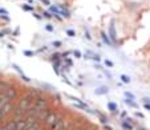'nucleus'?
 I'll return each mask as SVG.
<instances>
[{"instance_id": "1", "label": "nucleus", "mask_w": 150, "mask_h": 130, "mask_svg": "<svg viewBox=\"0 0 150 130\" xmlns=\"http://www.w3.org/2000/svg\"><path fill=\"white\" fill-rule=\"evenodd\" d=\"M108 109L112 113H118V107H117V104H114V102H108Z\"/></svg>"}, {"instance_id": "2", "label": "nucleus", "mask_w": 150, "mask_h": 130, "mask_svg": "<svg viewBox=\"0 0 150 130\" xmlns=\"http://www.w3.org/2000/svg\"><path fill=\"white\" fill-rule=\"evenodd\" d=\"M108 92L109 90H108V88H106V86H101V88H98L96 92H94V93H96V94H106Z\"/></svg>"}, {"instance_id": "3", "label": "nucleus", "mask_w": 150, "mask_h": 130, "mask_svg": "<svg viewBox=\"0 0 150 130\" xmlns=\"http://www.w3.org/2000/svg\"><path fill=\"white\" fill-rule=\"evenodd\" d=\"M110 37L113 41H116V31H114V24L110 25Z\"/></svg>"}, {"instance_id": "4", "label": "nucleus", "mask_w": 150, "mask_h": 130, "mask_svg": "<svg viewBox=\"0 0 150 130\" xmlns=\"http://www.w3.org/2000/svg\"><path fill=\"white\" fill-rule=\"evenodd\" d=\"M121 81L125 82V84H129L130 82V77L126 76V74H121Z\"/></svg>"}, {"instance_id": "5", "label": "nucleus", "mask_w": 150, "mask_h": 130, "mask_svg": "<svg viewBox=\"0 0 150 130\" xmlns=\"http://www.w3.org/2000/svg\"><path fill=\"white\" fill-rule=\"evenodd\" d=\"M122 127H124V129H126V130H133V126H132V125H129V124H126V122H122Z\"/></svg>"}, {"instance_id": "6", "label": "nucleus", "mask_w": 150, "mask_h": 130, "mask_svg": "<svg viewBox=\"0 0 150 130\" xmlns=\"http://www.w3.org/2000/svg\"><path fill=\"white\" fill-rule=\"evenodd\" d=\"M101 37H102V40H104V41L106 42V44H108V45H110V40L108 39V36H106V35H105L104 32H102V33H101Z\"/></svg>"}, {"instance_id": "7", "label": "nucleus", "mask_w": 150, "mask_h": 130, "mask_svg": "<svg viewBox=\"0 0 150 130\" xmlns=\"http://www.w3.org/2000/svg\"><path fill=\"white\" fill-rule=\"evenodd\" d=\"M125 102H126L127 105H130V106H133V107H136V109H138V105L136 104V102H133V101H129V100H124Z\"/></svg>"}, {"instance_id": "8", "label": "nucleus", "mask_w": 150, "mask_h": 130, "mask_svg": "<svg viewBox=\"0 0 150 130\" xmlns=\"http://www.w3.org/2000/svg\"><path fill=\"white\" fill-rule=\"evenodd\" d=\"M67 35H68V36H71V37H74V36H76V32L72 31V29H68V31H67Z\"/></svg>"}, {"instance_id": "9", "label": "nucleus", "mask_w": 150, "mask_h": 130, "mask_svg": "<svg viewBox=\"0 0 150 130\" xmlns=\"http://www.w3.org/2000/svg\"><path fill=\"white\" fill-rule=\"evenodd\" d=\"M105 65L109 66V68H112V66H113V62H112L110 60H105Z\"/></svg>"}, {"instance_id": "10", "label": "nucleus", "mask_w": 150, "mask_h": 130, "mask_svg": "<svg viewBox=\"0 0 150 130\" xmlns=\"http://www.w3.org/2000/svg\"><path fill=\"white\" fill-rule=\"evenodd\" d=\"M125 96L129 97V98H132V100H136V97H134L132 93H129V92H125Z\"/></svg>"}, {"instance_id": "11", "label": "nucleus", "mask_w": 150, "mask_h": 130, "mask_svg": "<svg viewBox=\"0 0 150 130\" xmlns=\"http://www.w3.org/2000/svg\"><path fill=\"white\" fill-rule=\"evenodd\" d=\"M92 60H94V61H101V59H100V56H97V54H93V57H91Z\"/></svg>"}, {"instance_id": "12", "label": "nucleus", "mask_w": 150, "mask_h": 130, "mask_svg": "<svg viewBox=\"0 0 150 130\" xmlns=\"http://www.w3.org/2000/svg\"><path fill=\"white\" fill-rule=\"evenodd\" d=\"M73 53H74V56H76V57H77V59H81V53H80V52H79V51H74V52H73Z\"/></svg>"}, {"instance_id": "13", "label": "nucleus", "mask_w": 150, "mask_h": 130, "mask_svg": "<svg viewBox=\"0 0 150 130\" xmlns=\"http://www.w3.org/2000/svg\"><path fill=\"white\" fill-rule=\"evenodd\" d=\"M45 28H47V31H49V32H52V31H53V27H52L51 24H48V25H47Z\"/></svg>"}, {"instance_id": "14", "label": "nucleus", "mask_w": 150, "mask_h": 130, "mask_svg": "<svg viewBox=\"0 0 150 130\" xmlns=\"http://www.w3.org/2000/svg\"><path fill=\"white\" fill-rule=\"evenodd\" d=\"M24 54H25V56H33V52H31V51H25V52H24Z\"/></svg>"}, {"instance_id": "15", "label": "nucleus", "mask_w": 150, "mask_h": 130, "mask_svg": "<svg viewBox=\"0 0 150 130\" xmlns=\"http://www.w3.org/2000/svg\"><path fill=\"white\" fill-rule=\"evenodd\" d=\"M100 119H101L102 124H106V122H108V121H106V118H105L104 116H100Z\"/></svg>"}, {"instance_id": "16", "label": "nucleus", "mask_w": 150, "mask_h": 130, "mask_svg": "<svg viewBox=\"0 0 150 130\" xmlns=\"http://www.w3.org/2000/svg\"><path fill=\"white\" fill-rule=\"evenodd\" d=\"M53 45L59 48V47H61V41H54V42H53Z\"/></svg>"}, {"instance_id": "17", "label": "nucleus", "mask_w": 150, "mask_h": 130, "mask_svg": "<svg viewBox=\"0 0 150 130\" xmlns=\"http://www.w3.org/2000/svg\"><path fill=\"white\" fill-rule=\"evenodd\" d=\"M136 116H137V117H139V118H145V116H144V114H142V113H139V112H137V113H136Z\"/></svg>"}, {"instance_id": "18", "label": "nucleus", "mask_w": 150, "mask_h": 130, "mask_svg": "<svg viewBox=\"0 0 150 130\" xmlns=\"http://www.w3.org/2000/svg\"><path fill=\"white\" fill-rule=\"evenodd\" d=\"M44 16H45V17H48V19H51V17H52V15L49 13V12H44Z\"/></svg>"}, {"instance_id": "19", "label": "nucleus", "mask_w": 150, "mask_h": 130, "mask_svg": "<svg viewBox=\"0 0 150 130\" xmlns=\"http://www.w3.org/2000/svg\"><path fill=\"white\" fill-rule=\"evenodd\" d=\"M144 107L147 109V110H150V104H144Z\"/></svg>"}, {"instance_id": "20", "label": "nucleus", "mask_w": 150, "mask_h": 130, "mask_svg": "<svg viewBox=\"0 0 150 130\" xmlns=\"http://www.w3.org/2000/svg\"><path fill=\"white\" fill-rule=\"evenodd\" d=\"M23 8L25 9V11H32V7H27V6H24Z\"/></svg>"}, {"instance_id": "21", "label": "nucleus", "mask_w": 150, "mask_h": 130, "mask_svg": "<svg viewBox=\"0 0 150 130\" xmlns=\"http://www.w3.org/2000/svg\"><path fill=\"white\" fill-rule=\"evenodd\" d=\"M144 104H150V98H144Z\"/></svg>"}, {"instance_id": "22", "label": "nucleus", "mask_w": 150, "mask_h": 130, "mask_svg": "<svg viewBox=\"0 0 150 130\" xmlns=\"http://www.w3.org/2000/svg\"><path fill=\"white\" fill-rule=\"evenodd\" d=\"M121 117H122V118H124V117H126V112H122V113H121Z\"/></svg>"}, {"instance_id": "23", "label": "nucleus", "mask_w": 150, "mask_h": 130, "mask_svg": "<svg viewBox=\"0 0 150 130\" xmlns=\"http://www.w3.org/2000/svg\"><path fill=\"white\" fill-rule=\"evenodd\" d=\"M42 1H44L45 4H48V6H49V1H48V0H42Z\"/></svg>"}, {"instance_id": "24", "label": "nucleus", "mask_w": 150, "mask_h": 130, "mask_svg": "<svg viewBox=\"0 0 150 130\" xmlns=\"http://www.w3.org/2000/svg\"><path fill=\"white\" fill-rule=\"evenodd\" d=\"M141 130H146V129H141Z\"/></svg>"}]
</instances>
